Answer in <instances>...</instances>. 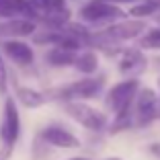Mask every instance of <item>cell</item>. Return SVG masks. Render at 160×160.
Segmentation results:
<instances>
[{
  "instance_id": "obj_1",
  "label": "cell",
  "mask_w": 160,
  "mask_h": 160,
  "mask_svg": "<svg viewBox=\"0 0 160 160\" xmlns=\"http://www.w3.org/2000/svg\"><path fill=\"white\" fill-rule=\"evenodd\" d=\"M105 86V76H84V78L76 80V82H70V84H64V86H58V88L49 90L47 99L52 97L56 101H62V103H70V101H88L99 97L101 90Z\"/></svg>"
},
{
  "instance_id": "obj_11",
  "label": "cell",
  "mask_w": 160,
  "mask_h": 160,
  "mask_svg": "<svg viewBox=\"0 0 160 160\" xmlns=\"http://www.w3.org/2000/svg\"><path fill=\"white\" fill-rule=\"evenodd\" d=\"M146 68V56L136 49V47H127L119 56V72L121 74H140Z\"/></svg>"
},
{
  "instance_id": "obj_12",
  "label": "cell",
  "mask_w": 160,
  "mask_h": 160,
  "mask_svg": "<svg viewBox=\"0 0 160 160\" xmlns=\"http://www.w3.org/2000/svg\"><path fill=\"white\" fill-rule=\"evenodd\" d=\"M14 94H17V101L27 109H39V107H43V105L47 103V94L41 92V90L31 88V86L19 84L17 88H14Z\"/></svg>"
},
{
  "instance_id": "obj_13",
  "label": "cell",
  "mask_w": 160,
  "mask_h": 160,
  "mask_svg": "<svg viewBox=\"0 0 160 160\" xmlns=\"http://www.w3.org/2000/svg\"><path fill=\"white\" fill-rule=\"evenodd\" d=\"M78 53L80 52H70V49H64V47L56 45V47H49L45 52V62L49 66H56V68H68V66H74Z\"/></svg>"
},
{
  "instance_id": "obj_10",
  "label": "cell",
  "mask_w": 160,
  "mask_h": 160,
  "mask_svg": "<svg viewBox=\"0 0 160 160\" xmlns=\"http://www.w3.org/2000/svg\"><path fill=\"white\" fill-rule=\"evenodd\" d=\"M37 33V23L31 19H10L0 21V39H17V37H29Z\"/></svg>"
},
{
  "instance_id": "obj_18",
  "label": "cell",
  "mask_w": 160,
  "mask_h": 160,
  "mask_svg": "<svg viewBox=\"0 0 160 160\" xmlns=\"http://www.w3.org/2000/svg\"><path fill=\"white\" fill-rule=\"evenodd\" d=\"M8 90V66H6L4 53L0 52V94L4 97Z\"/></svg>"
},
{
  "instance_id": "obj_17",
  "label": "cell",
  "mask_w": 160,
  "mask_h": 160,
  "mask_svg": "<svg viewBox=\"0 0 160 160\" xmlns=\"http://www.w3.org/2000/svg\"><path fill=\"white\" fill-rule=\"evenodd\" d=\"M62 8H68L66 0H37V4H35V12L37 14L53 12V10H62ZM37 14H35V19H37Z\"/></svg>"
},
{
  "instance_id": "obj_24",
  "label": "cell",
  "mask_w": 160,
  "mask_h": 160,
  "mask_svg": "<svg viewBox=\"0 0 160 160\" xmlns=\"http://www.w3.org/2000/svg\"><path fill=\"white\" fill-rule=\"evenodd\" d=\"M158 23H160V14H158Z\"/></svg>"
},
{
  "instance_id": "obj_15",
  "label": "cell",
  "mask_w": 160,
  "mask_h": 160,
  "mask_svg": "<svg viewBox=\"0 0 160 160\" xmlns=\"http://www.w3.org/2000/svg\"><path fill=\"white\" fill-rule=\"evenodd\" d=\"M158 12H160V4H154L150 0H142V2L133 4L127 10V14L133 17V19H146V17H152V14H158Z\"/></svg>"
},
{
  "instance_id": "obj_3",
  "label": "cell",
  "mask_w": 160,
  "mask_h": 160,
  "mask_svg": "<svg viewBox=\"0 0 160 160\" xmlns=\"http://www.w3.org/2000/svg\"><path fill=\"white\" fill-rule=\"evenodd\" d=\"M138 92H140L138 78H127V80H121V82H117V84H113L109 88L107 97H105V103H107V107L117 117V115L133 111V103H136Z\"/></svg>"
},
{
  "instance_id": "obj_19",
  "label": "cell",
  "mask_w": 160,
  "mask_h": 160,
  "mask_svg": "<svg viewBox=\"0 0 160 160\" xmlns=\"http://www.w3.org/2000/svg\"><path fill=\"white\" fill-rule=\"evenodd\" d=\"M150 152L156 156V158H160V142H154V144H150Z\"/></svg>"
},
{
  "instance_id": "obj_5",
  "label": "cell",
  "mask_w": 160,
  "mask_h": 160,
  "mask_svg": "<svg viewBox=\"0 0 160 160\" xmlns=\"http://www.w3.org/2000/svg\"><path fill=\"white\" fill-rule=\"evenodd\" d=\"M21 138V113L17 107V101L12 97L4 99L2 107V119H0V142L6 148H14V144Z\"/></svg>"
},
{
  "instance_id": "obj_8",
  "label": "cell",
  "mask_w": 160,
  "mask_h": 160,
  "mask_svg": "<svg viewBox=\"0 0 160 160\" xmlns=\"http://www.w3.org/2000/svg\"><path fill=\"white\" fill-rule=\"evenodd\" d=\"M39 142H43L47 146H53V148H64V150L80 148L78 136H74L70 129H66L64 125H58V123L43 127L39 132Z\"/></svg>"
},
{
  "instance_id": "obj_4",
  "label": "cell",
  "mask_w": 160,
  "mask_h": 160,
  "mask_svg": "<svg viewBox=\"0 0 160 160\" xmlns=\"http://www.w3.org/2000/svg\"><path fill=\"white\" fill-rule=\"evenodd\" d=\"M64 111L74 119L76 123H80L82 127L90 129V132H103L107 127V115L99 109L90 107L84 101H70L64 103Z\"/></svg>"
},
{
  "instance_id": "obj_16",
  "label": "cell",
  "mask_w": 160,
  "mask_h": 160,
  "mask_svg": "<svg viewBox=\"0 0 160 160\" xmlns=\"http://www.w3.org/2000/svg\"><path fill=\"white\" fill-rule=\"evenodd\" d=\"M140 47L142 49H160V27L148 29L140 37Z\"/></svg>"
},
{
  "instance_id": "obj_23",
  "label": "cell",
  "mask_w": 160,
  "mask_h": 160,
  "mask_svg": "<svg viewBox=\"0 0 160 160\" xmlns=\"http://www.w3.org/2000/svg\"><path fill=\"white\" fill-rule=\"evenodd\" d=\"M107 160H121V158H107Z\"/></svg>"
},
{
  "instance_id": "obj_6",
  "label": "cell",
  "mask_w": 160,
  "mask_h": 160,
  "mask_svg": "<svg viewBox=\"0 0 160 160\" xmlns=\"http://www.w3.org/2000/svg\"><path fill=\"white\" fill-rule=\"evenodd\" d=\"M160 115V99L152 88H140L133 103V125L146 127Z\"/></svg>"
},
{
  "instance_id": "obj_9",
  "label": "cell",
  "mask_w": 160,
  "mask_h": 160,
  "mask_svg": "<svg viewBox=\"0 0 160 160\" xmlns=\"http://www.w3.org/2000/svg\"><path fill=\"white\" fill-rule=\"evenodd\" d=\"M0 52L4 53V58H8L10 62H14L21 68H27L35 62L33 47L23 39H4V41H0Z\"/></svg>"
},
{
  "instance_id": "obj_21",
  "label": "cell",
  "mask_w": 160,
  "mask_h": 160,
  "mask_svg": "<svg viewBox=\"0 0 160 160\" xmlns=\"http://www.w3.org/2000/svg\"><path fill=\"white\" fill-rule=\"evenodd\" d=\"M68 160H88V158H84V156H74V158H68Z\"/></svg>"
},
{
  "instance_id": "obj_7",
  "label": "cell",
  "mask_w": 160,
  "mask_h": 160,
  "mask_svg": "<svg viewBox=\"0 0 160 160\" xmlns=\"http://www.w3.org/2000/svg\"><path fill=\"white\" fill-rule=\"evenodd\" d=\"M146 33V21H119L115 25H109L105 27L103 31H99V37L107 39V41H113V43H121V41H129V39H136L142 37Z\"/></svg>"
},
{
  "instance_id": "obj_20",
  "label": "cell",
  "mask_w": 160,
  "mask_h": 160,
  "mask_svg": "<svg viewBox=\"0 0 160 160\" xmlns=\"http://www.w3.org/2000/svg\"><path fill=\"white\" fill-rule=\"evenodd\" d=\"M109 2H113V4H138V2H142V0H109Z\"/></svg>"
},
{
  "instance_id": "obj_22",
  "label": "cell",
  "mask_w": 160,
  "mask_h": 160,
  "mask_svg": "<svg viewBox=\"0 0 160 160\" xmlns=\"http://www.w3.org/2000/svg\"><path fill=\"white\" fill-rule=\"evenodd\" d=\"M150 2H154V4H160V0H150Z\"/></svg>"
},
{
  "instance_id": "obj_14",
  "label": "cell",
  "mask_w": 160,
  "mask_h": 160,
  "mask_svg": "<svg viewBox=\"0 0 160 160\" xmlns=\"http://www.w3.org/2000/svg\"><path fill=\"white\" fill-rule=\"evenodd\" d=\"M72 68H74L76 72H80V74H84V76H94L97 70H99V56H97V52L90 49V47L82 49V52L78 53V58H76Z\"/></svg>"
},
{
  "instance_id": "obj_2",
  "label": "cell",
  "mask_w": 160,
  "mask_h": 160,
  "mask_svg": "<svg viewBox=\"0 0 160 160\" xmlns=\"http://www.w3.org/2000/svg\"><path fill=\"white\" fill-rule=\"evenodd\" d=\"M80 23L84 25H115L127 17V12L119 4H113L109 0H88L78 10Z\"/></svg>"
}]
</instances>
